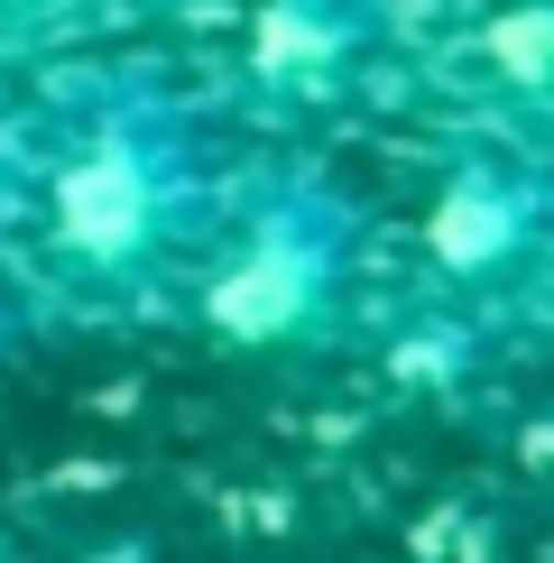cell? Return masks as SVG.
Segmentation results:
<instances>
[{
    "label": "cell",
    "mask_w": 554,
    "mask_h": 563,
    "mask_svg": "<svg viewBox=\"0 0 554 563\" xmlns=\"http://www.w3.org/2000/svg\"><path fill=\"white\" fill-rule=\"evenodd\" d=\"M333 287H342V241H333V213L314 203H277L241 231V250L213 268L203 287V323L222 342H296L333 314Z\"/></svg>",
    "instance_id": "1"
},
{
    "label": "cell",
    "mask_w": 554,
    "mask_h": 563,
    "mask_svg": "<svg viewBox=\"0 0 554 563\" xmlns=\"http://www.w3.org/2000/svg\"><path fill=\"white\" fill-rule=\"evenodd\" d=\"M46 222H56V250L75 268L130 277L138 260H157V241H167V222H176L167 157L138 130H92L56 167V185H46Z\"/></svg>",
    "instance_id": "2"
},
{
    "label": "cell",
    "mask_w": 554,
    "mask_h": 563,
    "mask_svg": "<svg viewBox=\"0 0 554 563\" xmlns=\"http://www.w3.org/2000/svg\"><path fill=\"white\" fill-rule=\"evenodd\" d=\"M527 231H536V185L508 167H462L425 213V260L444 277H490L527 250Z\"/></svg>",
    "instance_id": "3"
},
{
    "label": "cell",
    "mask_w": 554,
    "mask_h": 563,
    "mask_svg": "<svg viewBox=\"0 0 554 563\" xmlns=\"http://www.w3.org/2000/svg\"><path fill=\"white\" fill-rule=\"evenodd\" d=\"M490 65H499V84L554 102V0H527V10L490 19Z\"/></svg>",
    "instance_id": "4"
},
{
    "label": "cell",
    "mask_w": 554,
    "mask_h": 563,
    "mask_svg": "<svg viewBox=\"0 0 554 563\" xmlns=\"http://www.w3.org/2000/svg\"><path fill=\"white\" fill-rule=\"evenodd\" d=\"M259 75H323V56L342 46V29L314 10V0H277V10H259Z\"/></svg>",
    "instance_id": "5"
}]
</instances>
